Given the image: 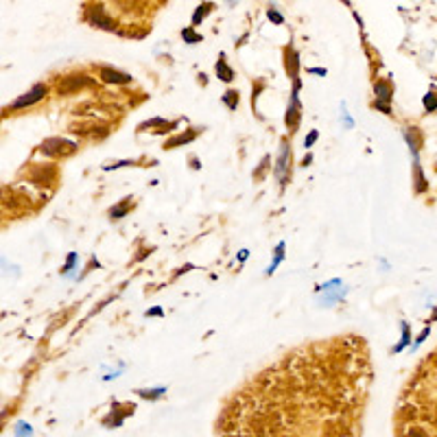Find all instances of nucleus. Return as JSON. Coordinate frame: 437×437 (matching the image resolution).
<instances>
[{
  "label": "nucleus",
  "mask_w": 437,
  "mask_h": 437,
  "mask_svg": "<svg viewBox=\"0 0 437 437\" xmlns=\"http://www.w3.org/2000/svg\"><path fill=\"white\" fill-rule=\"evenodd\" d=\"M291 162H293L291 142H288V138H282L278 160H275V168H273L275 177H278V182H280V188H284L288 182H291Z\"/></svg>",
  "instance_id": "1"
},
{
  "label": "nucleus",
  "mask_w": 437,
  "mask_h": 437,
  "mask_svg": "<svg viewBox=\"0 0 437 437\" xmlns=\"http://www.w3.org/2000/svg\"><path fill=\"white\" fill-rule=\"evenodd\" d=\"M300 87H302L300 77L293 79V92H291V99H288L286 114H284V125L288 127L291 134H295L297 127H300V120H302V105H300V96H297Z\"/></svg>",
  "instance_id": "2"
},
{
  "label": "nucleus",
  "mask_w": 437,
  "mask_h": 437,
  "mask_svg": "<svg viewBox=\"0 0 437 437\" xmlns=\"http://www.w3.org/2000/svg\"><path fill=\"white\" fill-rule=\"evenodd\" d=\"M39 151L44 155H50V157H68L77 151V144L72 140H66V138H46L42 144H39Z\"/></svg>",
  "instance_id": "3"
},
{
  "label": "nucleus",
  "mask_w": 437,
  "mask_h": 437,
  "mask_svg": "<svg viewBox=\"0 0 437 437\" xmlns=\"http://www.w3.org/2000/svg\"><path fill=\"white\" fill-rule=\"evenodd\" d=\"M94 79H90L87 74H68V77H61L57 81V94H74V92L83 90V87L92 85Z\"/></svg>",
  "instance_id": "4"
},
{
  "label": "nucleus",
  "mask_w": 437,
  "mask_h": 437,
  "mask_svg": "<svg viewBox=\"0 0 437 437\" xmlns=\"http://www.w3.org/2000/svg\"><path fill=\"white\" fill-rule=\"evenodd\" d=\"M374 94H376L374 107L380 109L383 114H391V107H389V103L393 101V85H391V81H387V79H378V81L374 83Z\"/></svg>",
  "instance_id": "5"
},
{
  "label": "nucleus",
  "mask_w": 437,
  "mask_h": 437,
  "mask_svg": "<svg viewBox=\"0 0 437 437\" xmlns=\"http://www.w3.org/2000/svg\"><path fill=\"white\" fill-rule=\"evenodd\" d=\"M85 20L90 22L92 26H96V29H103V31H114V29H116L114 20L109 17V13L105 11L101 4H94V7L87 9V11H85Z\"/></svg>",
  "instance_id": "6"
},
{
  "label": "nucleus",
  "mask_w": 437,
  "mask_h": 437,
  "mask_svg": "<svg viewBox=\"0 0 437 437\" xmlns=\"http://www.w3.org/2000/svg\"><path fill=\"white\" fill-rule=\"evenodd\" d=\"M46 96V85L44 83H35L33 87H31L26 94H22L20 99H16L11 103V109H24V107H31V105L39 103V101Z\"/></svg>",
  "instance_id": "7"
},
{
  "label": "nucleus",
  "mask_w": 437,
  "mask_h": 437,
  "mask_svg": "<svg viewBox=\"0 0 437 437\" xmlns=\"http://www.w3.org/2000/svg\"><path fill=\"white\" fill-rule=\"evenodd\" d=\"M282 57H284V70H286V74L291 79H297L300 77V55H297V50L288 44V46H284Z\"/></svg>",
  "instance_id": "8"
},
{
  "label": "nucleus",
  "mask_w": 437,
  "mask_h": 437,
  "mask_svg": "<svg viewBox=\"0 0 437 437\" xmlns=\"http://www.w3.org/2000/svg\"><path fill=\"white\" fill-rule=\"evenodd\" d=\"M99 77H101V81L114 83V85H125V83L131 81V74L118 72V70H114V68H99Z\"/></svg>",
  "instance_id": "9"
},
{
  "label": "nucleus",
  "mask_w": 437,
  "mask_h": 437,
  "mask_svg": "<svg viewBox=\"0 0 437 437\" xmlns=\"http://www.w3.org/2000/svg\"><path fill=\"white\" fill-rule=\"evenodd\" d=\"M402 135H404V140H406V144H409V149H411V153H413V157H418L420 149H422V140H424L422 131H420L418 127H406V129L402 131Z\"/></svg>",
  "instance_id": "10"
},
{
  "label": "nucleus",
  "mask_w": 437,
  "mask_h": 437,
  "mask_svg": "<svg viewBox=\"0 0 437 437\" xmlns=\"http://www.w3.org/2000/svg\"><path fill=\"white\" fill-rule=\"evenodd\" d=\"M199 131L201 129H188L186 134H177V135H173L170 140H166L164 142V149H175V147H179V144H188V142H192V140L199 135Z\"/></svg>",
  "instance_id": "11"
},
{
  "label": "nucleus",
  "mask_w": 437,
  "mask_h": 437,
  "mask_svg": "<svg viewBox=\"0 0 437 437\" xmlns=\"http://www.w3.org/2000/svg\"><path fill=\"white\" fill-rule=\"evenodd\" d=\"M413 188L418 195L428 190V182H426V177H424V170H422V166H420L418 157H415V162H413Z\"/></svg>",
  "instance_id": "12"
},
{
  "label": "nucleus",
  "mask_w": 437,
  "mask_h": 437,
  "mask_svg": "<svg viewBox=\"0 0 437 437\" xmlns=\"http://www.w3.org/2000/svg\"><path fill=\"white\" fill-rule=\"evenodd\" d=\"M214 72H217V77L221 79V81H225V83H230L232 79H234V70H232L230 66H227L225 55H221V57H218L217 66H214Z\"/></svg>",
  "instance_id": "13"
},
{
  "label": "nucleus",
  "mask_w": 437,
  "mask_h": 437,
  "mask_svg": "<svg viewBox=\"0 0 437 437\" xmlns=\"http://www.w3.org/2000/svg\"><path fill=\"white\" fill-rule=\"evenodd\" d=\"M131 208H134V199H131V197H127V199H122L120 203L114 205V208L109 210V218H112V221H118V218L125 217V214L129 212Z\"/></svg>",
  "instance_id": "14"
},
{
  "label": "nucleus",
  "mask_w": 437,
  "mask_h": 437,
  "mask_svg": "<svg viewBox=\"0 0 437 437\" xmlns=\"http://www.w3.org/2000/svg\"><path fill=\"white\" fill-rule=\"evenodd\" d=\"M212 9H214V4H212V2H201L199 7L195 9V13H192V24L197 26L199 22H203L205 17H208V13L212 11Z\"/></svg>",
  "instance_id": "15"
},
{
  "label": "nucleus",
  "mask_w": 437,
  "mask_h": 437,
  "mask_svg": "<svg viewBox=\"0 0 437 437\" xmlns=\"http://www.w3.org/2000/svg\"><path fill=\"white\" fill-rule=\"evenodd\" d=\"M223 103L227 105V109L234 112V109L238 107V92H236V90H227L225 94H223Z\"/></svg>",
  "instance_id": "16"
},
{
  "label": "nucleus",
  "mask_w": 437,
  "mask_h": 437,
  "mask_svg": "<svg viewBox=\"0 0 437 437\" xmlns=\"http://www.w3.org/2000/svg\"><path fill=\"white\" fill-rule=\"evenodd\" d=\"M411 343V330H409V323H404L402 321V339H400V343L393 348V352H400L402 348H406V345Z\"/></svg>",
  "instance_id": "17"
},
{
  "label": "nucleus",
  "mask_w": 437,
  "mask_h": 437,
  "mask_svg": "<svg viewBox=\"0 0 437 437\" xmlns=\"http://www.w3.org/2000/svg\"><path fill=\"white\" fill-rule=\"evenodd\" d=\"M422 103H424V109H426V112H435L437 109V94L435 92H426Z\"/></svg>",
  "instance_id": "18"
},
{
  "label": "nucleus",
  "mask_w": 437,
  "mask_h": 437,
  "mask_svg": "<svg viewBox=\"0 0 437 437\" xmlns=\"http://www.w3.org/2000/svg\"><path fill=\"white\" fill-rule=\"evenodd\" d=\"M182 37H184V42H186V44H197V42H201V39H203L199 33H195V31H192L190 26L182 31Z\"/></svg>",
  "instance_id": "19"
},
{
  "label": "nucleus",
  "mask_w": 437,
  "mask_h": 437,
  "mask_svg": "<svg viewBox=\"0 0 437 437\" xmlns=\"http://www.w3.org/2000/svg\"><path fill=\"white\" fill-rule=\"evenodd\" d=\"M282 258H284V243H280L278 247H275V260L271 262V267H269V269H267V273H269V275L273 273V269L280 265V262H282Z\"/></svg>",
  "instance_id": "20"
},
{
  "label": "nucleus",
  "mask_w": 437,
  "mask_h": 437,
  "mask_svg": "<svg viewBox=\"0 0 437 437\" xmlns=\"http://www.w3.org/2000/svg\"><path fill=\"white\" fill-rule=\"evenodd\" d=\"M269 162H271V157H269V155H265V157H262L260 166H258V168L253 170V179H262V177H265V170L269 168Z\"/></svg>",
  "instance_id": "21"
},
{
  "label": "nucleus",
  "mask_w": 437,
  "mask_h": 437,
  "mask_svg": "<svg viewBox=\"0 0 437 437\" xmlns=\"http://www.w3.org/2000/svg\"><path fill=\"white\" fill-rule=\"evenodd\" d=\"M166 389L164 387H160V389H151V391H147V389H140V398H151V400H155V398H160L162 393H164Z\"/></svg>",
  "instance_id": "22"
},
{
  "label": "nucleus",
  "mask_w": 437,
  "mask_h": 437,
  "mask_svg": "<svg viewBox=\"0 0 437 437\" xmlns=\"http://www.w3.org/2000/svg\"><path fill=\"white\" fill-rule=\"evenodd\" d=\"M265 90V83L262 81H256L253 83V90H252V105H256V101H258V94Z\"/></svg>",
  "instance_id": "23"
},
{
  "label": "nucleus",
  "mask_w": 437,
  "mask_h": 437,
  "mask_svg": "<svg viewBox=\"0 0 437 437\" xmlns=\"http://www.w3.org/2000/svg\"><path fill=\"white\" fill-rule=\"evenodd\" d=\"M74 262H77V253L70 252V256H68V260H66V265L61 267V273H68V271L74 267Z\"/></svg>",
  "instance_id": "24"
},
{
  "label": "nucleus",
  "mask_w": 437,
  "mask_h": 437,
  "mask_svg": "<svg viewBox=\"0 0 437 437\" xmlns=\"http://www.w3.org/2000/svg\"><path fill=\"white\" fill-rule=\"evenodd\" d=\"M267 17H269L271 22H275V24H284V17L280 16L275 9H269V11H267Z\"/></svg>",
  "instance_id": "25"
},
{
  "label": "nucleus",
  "mask_w": 437,
  "mask_h": 437,
  "mask_svg": "<svg viewBox=\"0 0 437 437\" xmlns=\"http://www.w3.org/2000/svg\"><path fill=\"white\" fill-rule=\"evenodd\" d=\"M317 135H319V131H317V129H313V131H310V134L304 138V147H306V149H310V147H313V144H315V140H317Z\"/></svg>",
  "instance_id": "26"
},
{
  "label": "nucleus",
  "mask_w": 437,
  "mask_h": 437,
  "mask_svg": "<svg viewBox=\"0 0 437 437\" xmlns=\"http://www.w3.org/2000/svg\"><path fill=\"white\" fill-rule=\"evenodd\" d=\"M164 122H166L164 118H153V120H147V122H142V125H140L138 129L142 131V129H147V127H157V125H164Z\"/></svg>",
  "instance_id": "27"
},
{
  "label": "nucleus",
  "mask_w": 437,
  "mask_h": 437,
  "mask_svg": "<svg viewBox=\"0 0 437 437\" xmlns=\"http://www.w3.org/2000/svg\"><path fill=\"white\" fill-rule=\"evenodd\" d=\"M428 335H431V328H424V330L420 332V336H418V339H415V345H413V348H418L420 343H424V341H426V336H428Z\"/></svg>",
  "instance_id": "28"
},
{
  "label": "nucleus",
  "mask_w": 437,
  "mask_h": 437,
  "mask_svg": "<svg viewBox=\"0 0 437 437\" xmlns=\"http://www.w3.org/2000/svg\"><path fill=\"white\" fill-rule=\"evenodd\" d=\"M94 267H96V269H99V267H101V262L96 260V258H90V262H87V267H85V271H83V275H85V273H90V271L94 269Z\"/></svg>",
  "instance_id": "29"
},
{
  "label": "nucleus",
  "mask_w": 437,
  "mask_h": 437,
  "mask_svg": "<svg viewBox=\"0 0 437 437\" xmlns=\"http://www.w3.org/2000/svg\"><path fill=\"white\" fill-rule=\"evenodd\" d=\"M147 317H162V315H164V310L160 308V306H155V308H151V310H147Z\"/></svg>",
  "instance_id": "30"
},
{
  "label": "nucleus",
  "mask_w": 437,
  "mask_h": 437,
  "mask_svg": "<svg viewBox=\"0 0 437 437\" xmlns=\"http://www.w3.org/2000/svg\"><path fill=\"white\" fill-rule=\"evenodd\" d=\"M308 72H310V74H319V77H323V74H326V70H321V68H310Z\"/></svg>",
  "instance_id": "31"
},
{
  "label": "nucleus",
  "mask_w": 437,
  "mask_h": 437,
  "mask_svg": "<svg viewBox=\"0 0 437 437\" xmlns=\"http://www.w3.org/2000/svg\"><path fill=\"white\" fill-rule=\"evenodd\" d=\"M190 164H192V168H195V170L201 168V164H199V160H197V157H190Z\"/></svg>",
  "instance_id": "32"
},
{
  "label": "nucleus",
  "mask_w": 437,
  "mask_h": 437,
  "mask_svg": "<svg viewBox=\"0 0 437 437\" xmlns=\"http://www.w3.org/2000/svg\"><path fill=\"white\" fill-rule=\"evenodd\" d=\"M149 252H151V249H149ZM147 249H142V252H138V256H135V260H142V258H147Z\"/></svg>",
  "instance_id": "33"
},
{
  "label": "nucleus",
  "mask_w": 437,
  "mask_h": 437,
  "mask_svg": "<svg viewBox=\"0 0 437 437\" xmlns=\"http://www.w3.org/2000/svg\"><path fill=\"white\" fill-rule=\"evenodd\" d=\"M310 160H313V157H310V155H306L304 160H302V166H308V164H310Z\"/></svg>",
  "instance_id": "34"
},
{
  "label": "nucleus",
  "mask_w": 437,
  "mask_h": 437,
  "mask_svg": "<svg viewBox=\"0 0 437 437\" xmlns=\"http://www.w3.org/2000/svg\"><path fill=\"white\" fill-rule=\"evenodd\" d=\"M431 321H437V308L433 310V315H431Z\"/></svg>",
  "instance_id": "35"
},
{
  "label": "nucleus",
  "mask_w": 437,
  "mask_h": 437,
  "mask_svg": "<svg viewBox=\"0 0 437 437\" xmlns=\"http://www.w3.org/2000/svg\"><path fill=\"white\" fill-rule=\"evenodd\" d=\"M343 2H345V4H350V0H343Z\"/></svg>",
  "instance_id": "36"
}]
</instances>
